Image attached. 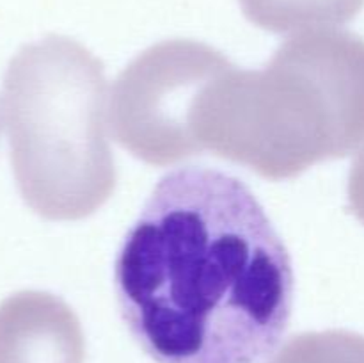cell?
Returning a JSON list of instances; mask_svg holds the SVG:
<instances>
[{
	"label": "cell",
	"instance_id": "ba28073f",
	"mask_svg": "<svg viewBox=\"0 0 364 363\" xmlns=\"http://www.w3.org/2000/svg\"><path fill=\"white\" fill-rule=\"evenodd\" d=\"M347 192L352 214L364 224V148L352 162Z\"/></svg>",
	"mask_w": 364,
	"mask_h": 363
},
{
	"label": "cell",
	"instance_id": "7a4b0ae2",
	"mask_svg": "<svg viewBox=\"0 0 364 363\" xmlns=\"http://www.w3.org/2000/svg\"><path fill=\"white\" fill-rule=\"evenodd\" d=\"M201 152L267 180L299 177L364 142V39L315 28L281 43L269 64L213 78L192 117Z\"/></svg>",
	"mask_w": 364,
	"mask_h": 363
},
{
	"label": "cell",
	"instance_id": "8992f818",
	"mask_svg": "<svg viewBox=\"0 0 364 363\" xmlns=\"http://www.w3.org/2000/svg\"><path fill=\"white\" fill-rule=\"evenodd\" d=\"M244 16L274 34L334 28L354 20L364 0H238Z\"/></svg>",
	"mask_w": 364,
	"mask_h": 363
},
{
	"label": "cell",
	"instance_id": "52a82bcc",
	"mask_svg": "<svg viewBox=\"0 0 364 363\" xmlns=\"http://www.w3.org/2000/svg\"><path fill=\"white\" fill-rule=\"evenodd\" d=\"M267 363H364V337L345 330L302 333Z\"/></svg>",
	"mask_w": 364,
	"mask_h": 363
},
{
	"label": "cell",
	"instance_id": "277c9868",
	"mask_svg": "<svg viewBox=\"0 0 364 363\" xmlns=\"http://www.w3.org/2000/svg\"><path fill=\"white\" fill-rule=\"evenodd\" d=\"M230 66L226 56L201 41L167 39L149 46L112 88L109 117L116 141L151 166L201 155L192 128L196 103Z\"/></svg>",
	"mask_w": 364,
	"mask_h": 363
},
{
	"label": "cell",
	"instance_id": "5b68a950",
	"mask_svg": "<svg viewBox=\"0 0 364 363\" xmlns=\"http://www.w3.org/2000/svg\"><path fill=\"white\" fill-rule=\"evenodd\" d=\"M0 363H85V338L57 295L21 290L0 302Z\"/></svg>",
	"mask_w": 364,
	"mask_h": 363
},
{
	"label": "cell",
	"instance_id": "3957f363",
	"mask_svg": "<svg viewBox=\"0 0 364 363\" xmlns=\"http://www.w3.org/2000/svg\"><path fill=\"white\" fill-rule=\"evenodd\" d=\"M103 64L84 45L50 34L21 46L2 82V116L23 201L48 221L102 209L117 173L105 127Z\"/></svg>",
	"mask_w": 364,
	"mask_h": 363
},
{
	"label": "cell",
	"instance_id": "6da1fadb",
	"mask_svg": "<svg viewBox=\"0 0 364 363\" xmlns=\"http://www.w3.org/2000/svg\"><path fill=\"white\" fill-rule=\"evenodd\" d=\"M114 288L156 363H263L290 322L294 269L244 182L188 166L160 178L124 235Z\"/></svg>",
	"mask_w": 364,
	"mask_h": 363
}]
</instances>
